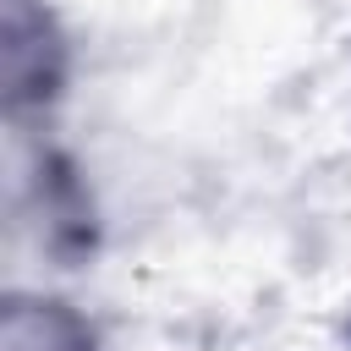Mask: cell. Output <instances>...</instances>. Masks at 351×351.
<instances>
[{"instance_id": "3", "label": "cell", "mask_w": 351, "mask_h": 351, "mask_svg": "<svg viewBox=\"0 0 351 351\" xmlns=\"http://www.w3.org/2000/svg\"><path fill=\"white\" fill-rule=\"evenodd\" d=\"M0 351H110L99 318L49 291V285H5L0 291Z\"/></svg>"}, {"instance_id": "4", "label": "cell", "mask_w": 351, "mask_h": 351, "mask_svg": "<svg viewBox=\"0 0 351 351\" xmlns=\"http://www.w3.org/2000/svg\"><path fill=\"white\" fill-rule=\"evenodd\" d=\"M346 340H351V313H346Z\"/></svg>"}, {"instance_id": "2", "label": "cell", "mask_w": 351, "mask_h": 351, "mask_svg": "<svg viewBox=\"0 0 351 351\" xmlns=\"http://www.w3.org/2000/svg\"><path fill=\"white\" fill-rule=\"evenodd\" d=\"M77 77V44L49 0H0V110L5 126H49Z\"/></svg>"}, {"instance_id": "1", "label": "cell", "mask_w": 351, "mask_h": 351, "mask_svg": "<svg viewBox=\"0 0 351 351\" xmlns=\"http://www.w3.org/2000/svg\"><path fill=\"white\" fill-rule=\"evenodd\" d=\"M5 219L11 241L33 236L38 258L55 269H82L99 252V208L66 148L38 137V126H5Z\"/></svg>"}]
</instances>
